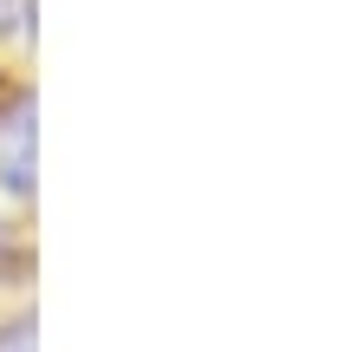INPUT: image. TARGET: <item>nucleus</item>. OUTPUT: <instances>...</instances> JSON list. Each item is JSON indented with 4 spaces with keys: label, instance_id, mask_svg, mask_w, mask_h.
<instances>
[{
    "label": "nucleus",
    "instance_id": "obj_1",
    "mask_svg": "<svg viewBox=\"0 0 346 352\" xmlns=\"http://www.w3.org/2000/svg\"><path fill=\"white\" fill-rule=\"evenodd\" d=\"M0 183L33 189V98H13L0 111Z\"/></svg>",
    "mask_w": 346,
    "mask_h": 352
},
{
    "label": "nucleus",
    "instance_id": "obj_4",
    "mask_svg": "<svg viewBox=\"0 0 346 352\" xmlns=\"http://www.w3.org/2000/svg\"><path fill=\"white\" fill-rule=\"evenodd\" d=\"M0 248H7V228H0Z\"/></svg>",
    "mask_w": 346,
    "mask_h": 352
},
{
    "label": "nucleus",
    "instance_id": "obj_2",
    "mask_svg": "<svg viewBox=\"0 0 346 352\" xmlns=\"http://www.w3.org/2000/svg\"><path fill=\"white\" fill-rule=\"evenodd\" d=\"M0 352H33V320H13V327H0Z\"/></svg>",
    "mask_w": 346,
    "mask_h": 352
},
{
    "label": "nucleus",
    "instance_id": "obj_3",
    "mask_svg": "<svg viewBox=\"0 0 346 352\" xmlns=\"http://www.w3.org/2000/svg\"><path fill=\"white\" fill-rule=\"evenodd\" d=\"M7 13H13V7H7V0H0V20H7Z\"/></svg>",
    "mask_w": 346,
    "mask_h": 352
}]
</instances>
